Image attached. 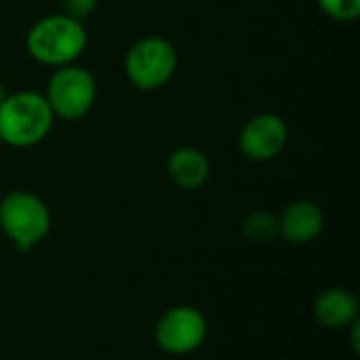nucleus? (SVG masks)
Returning <instances> with one entry per match:
<instances>
[{
	"label": "nucleus",
	"instance_id": "nucleus-9",
	"mask_svg": "<svg viewBox=\"0 0 360 360\" xmlns=\"http://www.w3.org/2000/svg\"><path fill=\"white\" fill-rule=\"evenodd\" d=\"M167 175L181 190H198L209 181L211 162L202 150L192 146H181L169 154Z\"/></svg>",
	"mask_w": 360,
	"mask_h": 360
},
{
	"label": "nucleus",
	"instance_id": "nucleus-6",
	"mask_svg": "<svg viewBox=\"0 0 360 360\" xmlns=\"http://www.w3.org/2000/svg\"><path fill=\"white\" fill-rule=\"evenodd\" d=\"M209 335V323L205 314L194 306H173L158 319L154 327V340L160 350L186 356L196 352Z\"/></svg>",
	"mask_w": 360,
	"mask_h": 360
},
{
	"label": "nucleus",
	"instance_id": "nucleus-5",
	"mask_svg": "<svg viewBox=\"0 0 360 360\" xmlns=\"http://www.w3.org/2000/svg\"><path fill=\"white\" fill-rule=\"evenodd\" d=\"M177 49L162 36L139 38L124 55V74L139 91L162 89L177 72Z\"/></svg>",
	"mask_w": 360,
	"mask_h": 360
},
{
	"label": "nucleus",
	"instance_id": "nucleus-11",
	"mask_svg": "<svg viewBox=\"0 0 360 360\" xmlns=\"http://www.w3.org/2000/svg\"><path fill=\"white\" fill-rule=\"evenodd\" d=\"M243 236L253 245H268L278 236V217L270 211H253L243 219Z\"/></svg>",
	"mask_w": 360,
	"mask_h": 360
},
{
	"label": "nucleus",
	"instance_id": "nucleus-13",
	"mask_svg": "<svg viewBox=\"0 0 360 360\" xmlns=\"http://www.w3.org/2000/svg\"><path fill=\"white\" fill-rule=\"evenodd\" d=\"M97 4H99V0H61L63 13L82 23L97 11Z\"/></svg>",
	"mask_w": 360,
	"mask_h": 360
},
{
	"label": "nucleus",
	"instance_id": "nucleus-15",
	"mask_svg": "<svg viewBox=\"0 0 360 360\" xmlns=\"http://www.w3.org/2000/svg\"><path fill=\"white\" fill-rule=\"evenodd\" d=\"M283 360H291V359H283Z\"/></svg>",
	"mask_w": 360,
	"mask_h": 360
},
{
	"label": "nucleus",
	"instance_id": "nucleus-1",
	"mask_svg": "<svg viewBox=\"0 0 360 360\" xmlns=\"http://www.w3.org/2000/svg\"><path fill=\"white\" fill-rule=\"evenodd\" d=\"M89 44V34L82 21L65 13H53L38 19L27 36L25 49L30 57L49 68H63L76 63Z\"/></svg>",
	"mask_w": 360,
	"mask_h": 360
},
{
	"label": "nucleus",
	"instance_id": "nucleus-2",
	"mask_svg": "<svg viewBox=\"0 0 360 360\" xmlns=\"http://www.w3.org/2000/svg\"><path fill=\"white\" fill-rule=\"evenodd\" d=\"M55 116L42 93H8L0 103V143L11 148H34L46 139Z\"/></svg>",
	"mask_w": 360,
	"mask_h": 360
},
{
	"label": "nucleus",
	"instance_id": "nucleus-7",
	"mask_svg": "<svg viewBox=\"0 0 360 360\" xmlns=\"http://www.w3.org/2000/svg\"><path fill=\"white\" fill-rule=\"evenodd\" d=\"M289 141V127L283 116L274 112L255 114L238 133V150L255 162L276 158Z\"/></svg>",
	"mask_w": 360,
	"mask_h": 360
},
{
	"label": "nucleus",
	"instance_id": "nucleus-3",
	"mask_svg": "<svg viewBox=\"0 0 360 360\" xmlns=\"http://www.w3.org/2000/svg\"><path fill=\"white\" fill-rule=\"evenodd\" d=\"M51 211L40 196L23 190L2 196L0 230L19 251H32L38 243H42L51 230Z\"/></svg>",
	"mask_w": 360,
	"mask_h": 360
},
{
	"label": "nucleus",
	"instance_id": "nucleus-8",
	"mask_svg": "<svg viewBox=\"0 0 360 360\" xmlns=\"http://www.w3.org/2000/svg\"><path fill=\"white\" fill-rule=\"evenodd\" d=\"M325 228V213L312 200L291 202L278 217V234L291 245H308L321 236Z\"/></svg>",
	"mask_w": 360,
	"mask_h": 360
},
{
	"label": "nucleus",
	"instance_id": "nucleus-10",
	"mask_svg": "<svg viewBox=\"0 0 360 360\" xmlns=\"http://www.w3.org/2000/svg\"><path fill=\"white\" fill-rule=\"evenodd\" d=\"M314 316L325 329H348L359 321V300L348 289H327L314 302Z\"/></svg>",
	"mask_w": 360,
	"mask_h": 360
},
{
	"label": "nucleus",
	"instance_id": "nucleus-4",
	"mask_svg": "<svg viewBox=\"0 0 360 360\" xmlns=\"http://www.w3.org/2000/svg\"><path fill=\"white\" fill-rule=\"evenodd\" d=\"M55 120H80L84 118L97 99V80L95 76L76 63L55 68L49 78L46 91L42 93Z\"/></svg>",
	"mask_w": 360,
	"mask_h": 360
},
{
	"label": "nucleus",
	"instance_id": "nucleus-14",
	"mask_svg": "<svg viewBox=\"0 0 360 360\" xmlns=\"http://www.w3.org/2000/svg\"><path fill=\"white\" fill-rule=\"evenodd\" d=\"M8 95V91H6V86H4V82L0 80V103L4 101V97Z\"/></svg>",
	"mask_w": 360,
	"mask_h": 360
},
{
	"label": "nucleus",
	"instance_id": "nucleus-12",
	"mask_svg": "<svg viewBox=\"0 0 360 360\" xmlns=\"http://www.w3.org/2000/svg\"><path fill=\"white\" fill-rule=\"evenodd\" d=\"M321 11L342 23L356 21L360 17V0H316Z\"/></svg>",
	"mask_w": 360,
	"mask_h": 360
},
{
	"label": "nucleus",
	"instance_id": "nucleus-16",
	"mask_svg": "<svg viewBox=\"0 0 360 360\" xmlns=\"http://www.w3.org/2000/svg\"><path fill=\"white\" fill-rule=\"evenodd\" d=\"M0 146H2V143H0Z\"/></svg>",
	"mask_w": 360,
	"mask_h": 360
}]
</instances>
